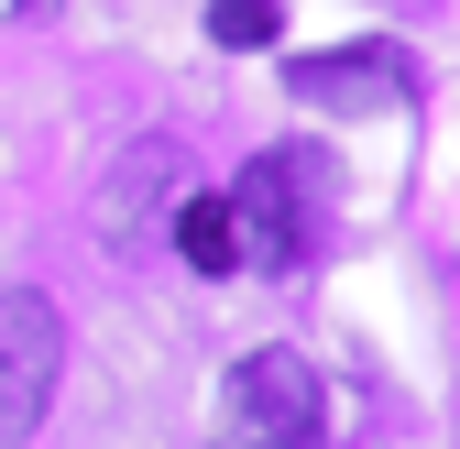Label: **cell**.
<instances>
[{"instance_id": "obj_1", "label": "cell", "mask_w": 460, "mask_h": 449, "mask_svg": "<svg viewBox=\"0 0 460 449\" xmlns=\"http://www.w3.org/2000/svg\"><path fill=\"white\" fill-rule=\"evenodd\" d=\"M318 427H329V395H318V373L296 351L230 362V383H219V449H318Z\"/></svg>"}, {"instance_id": "obj_2", "label": "cell", "mask_w": 460, "mask_h": 449, "mask_svg": "<svg viewBox=\"0 0 460 449\" xmlns=\"http://www.w3.org/2000/svg\"><path fill=\"white\" fill-rule=\"evenodd\" d=\"M55 373H66V307L44 286L0 296V449H22L55 406Z\"/></svg>"}, {"instance_id": "obj_3", "label": "cell", "mask_w": 460, "mask_h": 449, "mask_svg": "<svg viewBox=\"0 0 460 449\" xmlns=\"http://www.w3.org/2000/svg\"><path fill=\"white\" fill-rule=\"evenodd\" d=\"M230 242L242 263H307V208H296V154H252V176L230 187Z\"/></svg>"}, {"instance_id": "obj_4", "label": "cell", "mask_w": 460, "mask_h": 449, "mask_svg": "<svg viewBox=\"0 0 460 449\" xmlns=\"http://www.w3.org/2000/svg\"><path fill=\"white\" fill-rule=\"evenodd\" d=\"M406 88V55L394 44H340V55H307L296 66V99H329V110H373Z\"/></svg>"}, {"instance_id": "obj_5", "label": "cell", "mask_w": 460, "mask_h": 449, "mask_svg": "<svg viewBox=\"0 0 460 449\" xmlns=\"http://www.w3.org/2000/svg\"><path fill=\"white\" fill-rule=\"evenodd\" d=\"M176 143H132L121 154V176H110V198H99V231H132V219L143 208H164V198H176Z\"/></svg>"}, {"instance_id": "obj_6", "label": "cell", "mask_w": 460, "mask_h": 449, "mask_svg": "<svg viewBox=\"0 0 460 449\" xmlns=\"http://www.w3.org/2000/svg\"><path fill=\"white\" fill-rule=\"evenodd\" d=\"M176 252L198 274H230V263H242V242H230V198H187L176 208Z\"/></svg>"}, {"instance_id": "obj_7", "label": "cell", "mask_w": 460, "mask_h": 449, "mask_svg": "<svg viewBox=\"0 0 460 449\" xmlns=\"http://www.w3.org/2000/svg\"><path fill=\"white\" fill-rule=\"evenodd\" d=\"M208 33L219 44H274L285 33V0H208Z\"/></svg>"}, {"instance_id": "obj_8", "label": "cell", "mask_w": 460, "mask_h": 449, "mask_svg": "<svg viewBox=\"0 0 460 449\" xmlns=\"http://www.w3.org/2000/svg\"><path fill=\"white\" fill-rule=\"evenodd\" d=\"M22 12H55V0H22Z\"/></svg>"}]
</instances>
